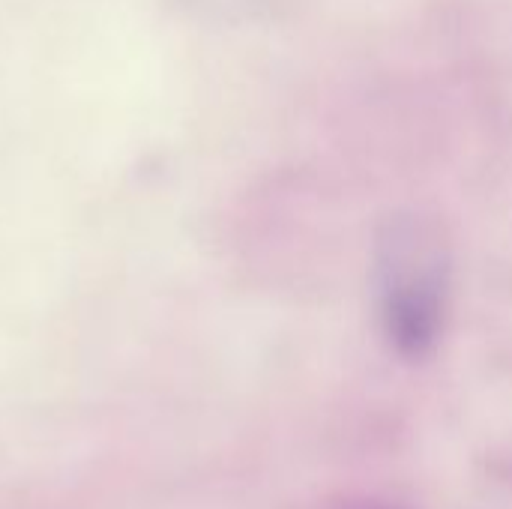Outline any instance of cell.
I'll return each mask as SVG.
<instances>
[{
  "mask_svg": "<svg viewBox=\"0 0 512 509\" xmlns=\"http://www.w3.org/2000/svg\"><path fill=\"white\" fill-rule=\"evenodd\" d=\"M375 273L390 339L408 354H423L438 339L447 306L450 261L441 231L417 216L390 222Z\"/></svg>",
  "mask_w": 512,
  "mask_h": 509,
  "instance_id": "6da1fadb",
  "label": "cell"
}]
</instances>
